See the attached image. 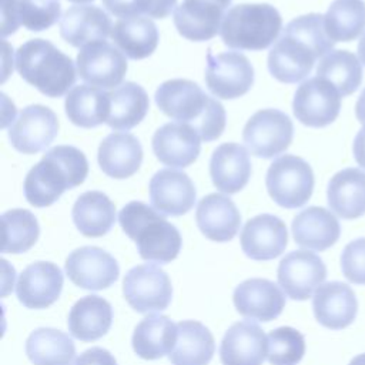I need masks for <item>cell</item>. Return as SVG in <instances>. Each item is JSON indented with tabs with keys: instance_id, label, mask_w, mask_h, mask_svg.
<instances>
[{
	"instance_id": "cell-32",
	"label": "cell",
	"mask_w": 365,
	"mask_h": 365,
	"mask_svg": "<svg viewBox=\"0 0 365 365\" xmlns=\"http://www.w3.org/2000/svg\"><path fill=\"white\" fill-rule=\"evenodd\" d=\"M177 342L168 359L173 365H208L215 352L211 331L201 322L187 319L177 324Z\"/></svg>"
},
{
	"instance_id": "cell-15",
	"label": "cell",
	"mask_w": 365,
	"mask_h": 365,
	"mask_svg": "<svg viewBox=\"0 0 365 365\" xmlns=\"http://www.w3.org/2000/svg\"><path fill=\"white\" fill-rule=\"evenodd\" d=\"M231 0H184L174 10L178 33L191 41H207L221 30Z\"/></svg>"
},
{
	"instance_id": "cell-31",
	"label": "cell",
	"mask_w": 365,
	"mask_h": 365,
	"mask_svg": "<svg viewBox=\"0 0 365 365\" xmlns=\"http://www.w3.org/2000/svg\"><path fill=\"white\" fill-rule=\"evenodd\" d=\"M177 324L165 315H148L134 328L131 344L143 359H158L170 355L177 342Z\"/></svg>"
},
{
	"instance_id": "cell-39",
	"label": "cell",
	"mask_w": 365,
	"mask_h": 365,
	"mask_svg": "<svg viewBox=\"0 0 365 365\" xmlns=\"http://www.w3.org/2000/svg\"><path fill=\"white\" fill-rule=\"evenodd\" d=\"M317 76L334 84L342 97L349 96L362 81L361 60L351 51L334 50L321 58Z\"/></svg>"
},
{
	"instance_id": "cell-44",
	"label": "cell",
	"mask_w": 365,
	"mask_h": 365,
	"mask_svg": "<svg viewBox=\"0 0 365 365\" xmlns=\"http://www.w3.org/2000/svg\"><path fill=\"white\" fill-rule=\"evenodd\" d=\"M60 0H19L20 23L30 31L50 29L60 17Z\"/></svg>"
},
{
	"instance_id": "cell-21",
	"label": "cell",
	"mask_w": 365,
	"mask_h": 365,
	"mask_svg": "<svg viewBox=\"0 0 365 365\" xmlns=\"http://www.w3.org/2000/svg\"><path fill=\"white\" fill-rule=\"evenodd\" d=\"M312 309L315 319L322 327L338 331L354 322L358 312V299L348 284L331 281L315 291Z\"/></svg>"
},
{
	"instance_id": "cell-8",
	"label": "cell",
	"mask_w": 365,
	"mask_h": 365,
	"mask_svg": "<svg viewBox=\"0 0 365 365\" xmlns=\"http://www.w3.org/2000/svg\"><path fill=\"white\" fill-rule=\"evenodd\" d=\"M294 137L291 118L275 108H264L247 121L242 138L250 153L259 158H272L284 153Z\"/></svg>"
},
{
	"instance_id": "cell-35",
	"label": "cell",
	"mask_w": 365,
	"mask_h": 365,
	"mask_svg": "<svg viewBox=\"0 0 365 365\" xmlns=\"http://www.w3.org/2000/svg\"><path fill=\"white\" fill-rule=\"evenodd\" d=\"M68 120L78 127L91 128L107 121L110 114L108 93L98 87L81 84L73 87L64 103Z\"/></svg>"
},
{
	"instance_id": "cell-38",
	"label": "cell",
	"mask_w": 365,
	"mask_h": 365,
	"mask_svg": "<svg viewBox=\"0 0 365 365\" xmlns=\"http://www.w3.org/2000/svg\"><path fill=\"white\" fill-rule=\"evenodd\" d=\"M324 26L332 41H352L365 30V3L362 0H334Z\"/></svg>"
},
{
	"instance_id": "cell-17",
	"label": "cell",
	"mask_w": 365,
	"mask_h": 365,
	"mask_svg": "<svg viewBox=\"0 0 365 365\" xmlns=\"http://www.w3.org/2000/svg\"><path fill=\"white\" fill-rule=\"evenodd\" d=\"M244 254L255 261L274 259L285 251L288 232L285 222L271 214L250 218L240 235Z\"/></svg>"
},
{
	"instance_id": "cell-10",
	"label": "cell",
	"mask_w": 365,
	"mask_h": 365,
	"mask_svg": "<svg viewBox=\"0 0 365 365\" xmlns=\"http://www.w3.org/2000/svg\"><path fill=\"white\" fill-rule=\"evenodd\" d=\"M342 96L328 80L312 77L295 91L292 111L304 125L321 128L334 123L339 114Z\"/></svg>"
},
{
	"instance_id": "cell-50",
	"label": "cell",
	"mask_w": 365,
	"mask_h": 365,
	"mask_svg": "<svg viewBox=\"0 0 365 365\" xmlns=\"http://www.w3.org/2000/svg\"><path fill=\"white\" fill-rule=\"evenodd\" d=\"M358 57H359L361 63L365 64V34L362 36V38L359 40V44H358Z\"/></svg>"
},
{
	"instance_id": "cell-29",
	"label": "cell",
	"mask_w": 365,
	"mask_h": 365,
	"mask_svg": "<svg viewBox=\"0 0 365 365\" xmlns=\"http://www.w3.org/2000/svg\"><path fill=\"white\" fill-rule=\"evenodd\" d=\"M113 308L107 299L98 295L80 298L70 309L67 327L71 336L91 342L104 336L111 328Z\"/></svg>"
},
{
	"instance_id": "cell-12",
	"label": "cell",
	"mask_w": 365,
	"mask_h": 365,
	"mask_svg": "<svg viewBox=\"0 0 365 365\" xmlns=\"http://www.w3.org/2000/svg\"><path fill=\"white\" fill-rule=\"evenodd\" d=\"M278 284L295 301H305L327 278V267L312 251L297 250L288 252L277 269Z\"/></svg>"
},
{
	"instance_id": "cell-1",
	"label": "cell",
	"mask_w": 365,
	"mask_h": 365,
	"mask_svg": "<svg viewBox=\"0 0 365 365\" xmlns=\"http://www.w3.org/2000/svg\"><path fill=\"white\" fill-rule=\"evenodd\" d=\"M154 97L165 115L191 125L202 141L210 143L221 137L225 128V110L197 83L184 78L167 80L157 88Z\"/></svg>"
},
{
	"instance_id": "cell-3",
	"label": "cell",
	"mask_w": 365,
	"mask_h": 365,
	"mask_svg": "<svg viewBox=\"0 0 365 365\" xmlns=\"http://www.w3.org/2000/svg\"><path fill=\"white\" fill-rule=\"evenodd\" d=\"M118 222L125 235L135 242L143 259L168 264L178 257L181 234L155 208L141 201H131L121 208Z\"/></svg>"
},
{
	"instance_id": "cell-6",
	"label": "cell",
	"mask_w": 365,
	"mask_h": 365,
	"mask_svg": "<svg viewBox=\"0 0 365 365\" xmlns=\"http://www.w3.org/2000/svg\"><path fill=\"white\" fill-rule=\"evenodd\" d=\"M265 185L269 197L284 208L302 207L314 191V173L301 157L285 154L272 161Z\"/></svg>"
},
{
	"instance_id": "cell-19",
	"label": "cell",
	"mask_w": 365,
	"mask_h": 365,
	"mask_svg": "<svg viewBox=\"0 0 365 365\" xmlns=\"http://www.w3.org/2000/svg\"><path fill=\"white\" fill-rule=\"evenodd\" d=\"M232 301L242 317L262 322L278 318L285 307L284 292L265 278H250L237 285Z\"/></svg>"
},
{
	"instance_id": "cell-28",
	"label": "cell",
	"mask_w": 365,
	"mask_h": 365,
	"mask_svg": "<svg viewBox=\"0 0 365 365\" xmlns=\"http://www.w3.org/2000/svg\"><path fill=\"white\" fill-rule=\"evenodd\" d=\"M294 241L304 248L325 251L332 247L339 235L341 225L338 218L322 207H308L292 220Z\"/></svg>"
},
{
	"instance_id": "cell-34",
	"label": "cell",
	"mask_w": 365,
	"mask_h": 365,
	"mask_svg": "<svg viewBox=\"0 0 365 365\" xmlns=\"http://www.w3.org/2000/svg\"><path fill=\"white\" fill-rule=\"evenodd\" d=\"M77 230L91 238L106 235L115 222V205L101 191H86L74 202L71 210Z\"/></svg>"
},
{
	"instance_id": "cell-24",
	"label": "cell",
	"mask_w": 365,
	"mask_h": 365,
	"mask_svg": "<svg viewBox=\"0 0 365 365\" xmlns=\"http://www.w3.org/2000/svg\"><path fill=\"white\" fill-rule=\"evenodd\" d=\"M317 58L309 46L282 34L268 54V70L281 83H298L311 73Z\"/></svg>"
},
{
	"instance_id": "cell-23",
	"label": "cell",
	"mask_w": 365,
	"mask_h": 365,
	"mask_svg": "<svg viewBox=\"0 0 365 365\" xmlns=\"http://www.w3.org/2000/svg\"><path fill=\"white\" fill-rule=\"evenodd\" d=\"M113 30L108 14L91 4L71 6L60 19V34L73 47L106 40Z\"/></svg>"
},
{
	"instance_id": "cell-33",
	"label": "cell",
	"mask_w": 365,
	"mask_h": 365,
	"mask_svg": "<svg viewBox=\"0 0 365 365\" xmlns=\"http://www.w3.org/2000/svg\"><path fill=\"white\" fill-rule=\"evenodd\" d=\"M111 40L117 48L133 60L151 56L158 44V30L148 17H125L114 23Z\"/></svg>"
},
{
	"instance_id": "cell-48",
	"label": "cell",
	"mask_w": 365,
	"mask_h": 365,
	"mask_svg": "<svg viewBox=\"0 0 365 365\" xmlns=\"http://www.w3.org/2000/svg\"><path fill=\"white\" fill-rule=\"evenodd\" d=\"M354 157L359 167L365 168V124L354 140Z\"/></svg>"
},
{
	"instance_id": "cell-41",
	"label": "cell",
	"mask_w": 365,
	"mask_h": 365,
	"mask_svg": "<svg viewBox=\"0 0 365 365\" xmlns=\"http://www.w3.org/2000/svg\"><path fill=\"white\" fill-rule=\"evenodd\" d=\"M267 339V358L271 365H297L305 354V338L292 327L275 328Z\"/></svg>"
},
{
	"instance_id": "cell-27",
	"label": "cell",
	"mask_w": 365,
	"mask_h": 365,
	"mask_svg": "<svg viewBox=\"0 0 365 365\" xmlns=\"http://www.w3.org/2000/svg\"><path fill=\"white\" fill-rule=\"evenodd\" d=\"M97 160L104 174L115 180H124L135 174L140 168L143 148L133 134L117 131L108 134L100 143Z\"/></svg>"
},
{
	"instance_id": "cell-25",
	"label": "cell",
	"mask_w": 365,
	"mask_h": 365,
	"mask_svg": "<svg viewBox=\"0 0 365 365\" xmlns=\"http://www.w3.org/2000/svg\"><path fill=\"white\" fill-rule=\"evenodd\" d=\"M195 221L208 240L227 242L237 235L241 215L231 198L222 194H208L197 205Z\"/></svg>"
},
{
	"instance_id": "cell-40",
	"label": "cell",
	"mask_w": 365,
	"mask_h": 365,
	"mask_svg": "<svg viewBox=\"0 0 365 365\" xmlns=\"http://www.w3.org/2000/svg\"><path fill=\"white\" fill-rule=\"evenodd\" d=\"M3 244L1 252L21 254L29 251L38 240L40 227L33 212L23 208L9 210L1 215Z\"/></svg>"
},
{
	"instance_id": "cell-22",
	"label": "cell",
	"mask_w": 365,
	"mask_h": 365,
	"mask_svg": "<svg viewBox=\"0 0 365 365\" xmlns=\"http://www.w3.org/2000/svg\"><path fill=\"white\" fill-rule=\"evenodd\" d=\"M201 137L185 123H167L153 135V151L165 165L184 168L191 165L200 154Z\"/></svg>"
},
{
	"instance_id": "cell-37",
	"label": "cell",
	"mask_w": 365,
	"mask_h": 365,
	"mask_svg": "<svg viewBox=\"0 0 365 365\" xmlns=\"http://www.w3.org/2000/svg\"><path fill=\"white\" fill-rule=\"evenodd\" d=\"M26 354L33 365H71L76 346L60 329L37 328L26 341Z\"/></svg>"
},
{
	"instance_id": "cell-26",
	"label": "cell",
	"mask_w": 365,
	"mask_h": 365,
	"mask_svg": "<svg viewBox=\"0 0 365 365\" xmlns=\"http://www.w3.org/2000/svg\"><path fill=\"white\" fill-rule=\"evenodd\" d=\"M210 175L221 192L235 194L241 191L251 177L248 151L237 143L218 145L210 160Z\"/></svg>"
},
{
	"instance_id": "cell-51",
	"label": "cell",
	"mask_w": 365,
	"mask_h": 365,
	"mask_svg": "<svg viewBox=\"0 0 365 365\" xmlns=\"http://www.w3.org/2000/svg\"><path fill=\"white\" fill-rule=\"evenodd\" d=\"M349 365H365V354H359L354 356L349 362Z\"/></svg>"
},
{
	"instance_id": "cell-47",
	"label": "cell",
	"mask_w": 365,
	"mask_h": 365,
	"mask_svg": "<svg viewBox=\"0 0 365 365\" xmlns=\"http://www.w3.org/2000/svg\"><path fill=\"white\" fill-rule=\"evenodd\" d=\"M73 365H117V361L110 351L101 346H93L80 354Z\"/></svg>"
},
{
	"instance_id": "cell-5",
	"label": "cell",
	"mask_w": 365,
	"mask_h": 365,
	"mask_svg": "<svg viewBox=\"0 0 365 365\" xmlns=\"http://www.w3.org/2000/svg\"><path fill=\"white\" fill-rule=\"evenodd\" d=\"M282 19L278 10L267 3H244L231 7L221 24V38L235 50L259 51L278 37Z\"/></svg>"
},
{
	"instance_id": "cell-30",
	"label": "cell",
	"mask_w": 365,
	"mask_h": 365,
	"mask_svg": "<svg viewBox=\"0 0 365 365\" xmlns=\"http://www.w3.org/2000/svg\"><path fill=\"white\" fill-rule=\"evenodd\" d=\"M328 204L341 218L355 220L365 214V173L359 168H345L336 173L328 184Z\"/></svg>"
},
{
	"instance_id": "cell-2",
	"label": "cell",
	"mask_w": 365,
	"mask_h": 365,
	"mask_svg": "<svg viewBox=\"0 0 365 365\" xmlns=\"http://www.w3.org/2000/svg\"><path fill=\"white\" fill-rule=\"evenodd\" d=\"M87 174L88 163L83 151L73 145L53 147L27 173L24 197L34 207H48L66 190L83 184Z\"/></svg>"
},
{
	"instance_id": "cell-46",
	"label": "cell",
	"mask_w": 365,
	"mask_h": 365,
	"mask_svg": "<svg viewBox=\"0 0 365 365\" xmlns=\"http://www.w3.org/2000/svg\"><path fill=\"white\" fill-rule=\"evenodd\" d=\"M1 36L6 37L17 30L20 23L19 0H1Z\"/></svg>"
},
{
	"instance_id": "cell-36",
	"label": "cell",
	"mask_w": 365,
	"mask_h": 365,
	"mask_svg": "<svg viewBox=\"0 0 365 365\" xmlns=\"http://www.w3.org/2000/svg\"><path fill=\"white\" fill-rule=\"evenodd\" d=\"M110 114L106 124L114 130L127 131L140 124L148 111L145 90L133 81H125L108 93Z\"/></svg>"
},
{
	"instance_id": "cell-13",
	"label": "cell",
	"mask_w": 365,
	"mask_h": 365,
	"mask_svg": "<svg viewBox=\"0 0 365 365\" xmlns=\"http://www.w3.org/2000/svg\"><path fill=\"white\" fill-rule=\"evenodd\" d=\"M58 133L56 113L41 104H31L19 113L9 128L11 145L23 154H37L46 150Z\"/></svg>"
},
{
	"instance_id": "cell-45",
	"label": "cell",
	"mask_w": 365,
	"mask_h": 365,
	"mask_svg": "<svg viewBox=\"0 0 365 365\" xmlns=\"http://www.w3.org/2000/svg\"><path fill=\"white\" fill-rule=\"evenodd\" d=\"M341 268L349 282L365 285V238L345 245L341 254Z\"/></svg>"
},
{
	"instance_id": "cell-14",
	"label": "cell",
	"mask_w": 365,
	"mask_h": 365,
	"mask_svg": "<svg viewBox=\"0 0 365 365\" xmlns=\"http://www.w3.org/2000/svg\"><path fill=\"white\" fill-rule=\"evenodd\" d=\"M64 269L73 284L90 291L113 285L120 274L115 258L98 247H81L66 259Z\"/></svg>"
},
{
	"instance_id": "cell-18",
	"label": "cell",
	"mask_w": 365,
	"mask_h": 365,
	"mask_svg": "<svg viewBox=\"0 0 365 365\" xmlns=\"http://www.w3.org/2000/svg\"><path fill=\"white\" fill-rule=\"evenodd\" d=\"M150 200L160 214L180 217L187 214L195 202V187L191 178L178 170L157 171L150 181Z\"/></svg>"
},
{
	"instance_id": "cell-7",
	"label": "cell",
	"mask_w": 365,
	"mask_h": 365,
	"mask_svg": "<svg viewBox=\"0 0 365 365\" xmlns=\"http://www.w3.org/2000/svg\"><path fill=\"white\" fill-rule=\"evenodd\" d=\"M123 295L128 305L140 312L164 311L173 297V285L164 269L154 264L133 267L123 279Z\"/></svg>"
},
{
	"instance_id": "cell-9",
	"label": "cell",
	"mask_w": 365,
	"mask_h": 365,
	"mask_svg": "<svg viewBox=\"0 0 365 365\" xmlns=\"http://www.w3.org/2000/svg\"><path fill=\"white\" fill-rule=\"evenodd\" d=\"M205 84L212 96L232 100L244 96L254 84V68L238 51L207 54Z\"/></svg>"
},
{
	"instance_id": "cell-43",
	"label": "cell",
	"mask_w": 365,
	"mask_h": 365,
	"mask_svg": "<svg viewBox=\"0 0 365 365\" xmlns=\"http://www.w3.org/2000/svg\"><path fill=\"white\" fill-rule=\"evenodd\" d=\"M104 7L115 17L165 19L175 10L177 0H103Z\"/></svg>"
},
{
	"instance_id": "cell-11",
	"label": "cell",
	"mask_w": 365,
	"mask_h": 365,
	"mask_svg": "<svg viewBox=\"0 0 365 365\" xmlns=\"http://www.w3.org/2000/svg\"><path fill=\"white\" fill-rule=\"evenodd\" d=\"M77 74L93 87L115 88L127 73L125 56L106 40L90 43L77 54Z\"/></svg>"
},
{
	"instance_id": "cell-16",
	"label": "cell",
	"mask_w": 365,
	"mask_h": 365,
	"mask_svg": "<svg viewBox=\"0 0 365 365\" xmlns=\"http://www.w3.org/2000/svg\"><path fill=\"white\" fill-rule=\"evenodd\" d=\"M63 282L64 278L58 265L48 261H37L27 265L20 274L16 294L26 308L43 309L58 299Z\"/></svg>"
},
{
	"instance_id": "cell-4",
	"label": "cell",
	"mask_w": 365,
	"mask_h": 365,
	"mask_svg": "<svg viewBox=\"0 0 365 365\" xmlns=\"http://www.w3.org/2000/svg\"><path fill=\"white\" fill-rule=\"evenodd\" d=\"M16 70L47 97L64 96L77 77L73 60L43 38H31L17 48Z\"/></svg>"
},
{
	"instance_id": "cell-52",
	"label": "cell",
	"mask_w": 365,
	"mask_h": 365,
	"mask_svg": "<svg viewBox=\"0 0 365 365\" xmlns=\"http://www.w3.org/2000/svg\"><path fill=\"white\" fill-rule=\"evenodd\" d=\"M68 1H73V3H77V4H87V3L94 1V0H68Z\"/></svg>"
},
{
	"instance_id": "cell-20",
	"label": "cell",
	"mask_w": 365,
	"mask_h": 365,
	"mask_svg": "<svg viewBox=\"0 0 365 365\" xmlns=\"http://www.w3.org/2000/svg\"><path fill=\"white\" fill-rule=\"evenodd\" d=\"M268 354V339L252 321L232 324L225 332L220 359L222 365H262Z\"/></svg>"
},
{
	"instance_id": "cell-49",
	"label": "cell",
	"mask_w": 365,
	"mask_h": 365,
	"mask_svg": "<svg viewBox=\"0 0 365 365\" xmlns=\"http://www.w3.org/2000/svg\"><path fill=\"white\" fill-rule=\"evenodd\" d=\"M355 115L358 118L359 123L365 124V88L362 90L361 96L358 97L356 100V104H355Z\"/></svg>"
},
{
	"instance_id": "cell-42",
	"label": "cell",
	"mask_w": 365,
	"mask_h": 365,
	"mask_svg": "<svg viewBox=\"0 0 365 365\" xmlns=\"http://www.w3.org/2000/svg\"><path fill=\"white\" fill-rule=\"evenodd\" d=\"M284 34L292 36L309 46L318 58L331 53L335 44V41H332L325 31L324 16L318 13L299 16L291 20L287 24Z\"/></svg>"
}]
</instances>
